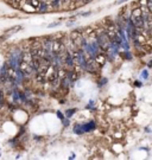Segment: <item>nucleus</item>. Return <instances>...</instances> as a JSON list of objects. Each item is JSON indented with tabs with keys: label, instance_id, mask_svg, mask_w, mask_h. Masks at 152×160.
<instances>
[{
	"label": "nucleus",
	"instance_id": "f257e3e1",
	"mask_svg": "<svg viewBox=\"0 0 152 160\" xmlns=\"http://www.w3.org/2000/svg\"><path fill=\"white\" fill-rule=\"evenodd\" d=\"M69 38L73 42V44L77 48H83L86 45V39H84V35L83 31L81 28H75L69 33Z\"/></svg>",
	"mask_w": 152,
	"mask_h": 160
},
{
	"label": "nucleus",
	"instance_id": "f03ea898",
	"mask_svg": "<svg viewBox=\"0 0 152 160\" xmlns=\"http://www.w3.org/2000/svg\"><path fill=\"white\" fill-rule=\"evenodd\" d=\"M18 70L20 71L21 75L24 76H30L32 75V73L35 71L34 68H32V64L29 63V62H25V60H19V65H18Z\"/></svg>",
	"mask_w": 152,
	"mask_h": 160
},
{
	"label": "nucleus",
	"instance_id": "7ed1b4c3",
	"mask_svg": "<svg viewBox=\"0 0 152 160\" xmlns=\"http://www.w3.org/2000/svg\"><path fill=\"white\" fill-rule=\"evenodd\" d=\"M99 69H100V65L98 64V62L95 60V58H93V57L87 58L84 70H87V71H88V73H90V74H95Z\"/></svg>",
	"mask_w": 152,
	"mask_h": 160
},
{
	"label": "nucleus",
	"instance_id": "20e7f679",
	"mask_svg": "<svg viewBox=\"0 0 152 160\" xmlns=\"http://www.w3.org/2000/svg\"><path fill=\"white\" fill-rule=\"evenodd\" d=\"M82 31H83L84 38L90 39V41L96 39V38H98V36H99V35H98V31L95 30V27H94V26H88V27L83 28Z\"/></svg>",
	"mask_w": 152,
	"mask_h": 160
},
{
	"label": "nucleus",
	"instance_id": "39448f33",
	"mask_svg": "<svg viewBox=\"0 0 152 160\" xmlns=\"http://www.w3.org/2000/svg\"><path fill=\"white\" fill-rule=\"evenodd\" d=\"M94 58H95V60L98 62V64H99L100 67H103L105 63L107 62V56H106L105 52H102V51H101V52H98Z\"/></svg>",
	"mask_w": 152,
	"mask_h": 160
},
{
	"label": "nucleus",
	"instance_id": "423d86ee",
	"mask_svg": "<svg viewBox=\"0 0 152 160\" xmlns=\"http://www.w3.org/2000/svg\"><path fill=\"white\" fill-rule=\"evenodd\" d=\"M6 74H7V77H9V81H11V82H14L16 80H17V74H16V70H14V68L12 67V65H10V67H6Z\"/></svg>",
	"mask_w": 152,
	"mask_h": 160
},
{
	"label": "nucleus",
	"instance_id": "0eeeda50",
	"mask_svg": "<svg viewBox=\"0 0 152 160\" xmlns=\"http://www.w3.org/2000/svg\"><path fill=\"white\" fill-rule=\"evenodd\" d=\"M35 81L38 83V84H44L46 82V76H45V73H42V71H37L36 73V77H35Z\"/></svg>",
	"mask_w": 152,
	"mask_h": 160
},
{
	"label": "nucleus",
	"instance_id": "6e6552de",
	"mask_svg": "<svg viewBox=\"0 0 152 160\" xmlns=\"http://www.w3.org/2000/svg\"><path fill=\"white\" fill-rule=\"evenodd\" d=\"M140 17H143V9L140 6L133 7L131 12V18H140Z\"/></svg>",
	"mask_w": 152,
	"mask_h": 160
},
{
	"label": "nucleus",
	"instance_id": "1a4fd4ad",
	"mask_svg": "<svg viewBox=\"0 0 152 160\" xmlns=\"http://www.w3.org/2000/svg\"><path fill=\"white\" fill-rule=\"evenodd\" d=\"M82 127H83V131H84V132H89V131H93L96 126H95V122H94V121H89L88 123L82 124Z\"/></svg>",
	"mask_w": 152,
	"mask_h": 160
},
{
	"label": "nucleus",
	"instance_id": "9d476101",
	"mask_svg": "<svg viewBox=\"0 0 152 160\" xmlns=\"http://www.w3.org/2000/svg\"><path fill=\"white\" fill-rule=\"evenodd\" d=\"M25 3H26L27 5H30L32 9L38 10V9H39V5H41V0H26Z\"/></svg>",
	"mask_w": 152,
	"mask_h": 160
},
{
	"label": "nucleus",
	"instance_id": "9b49d317",
	"mask_svg": "<svg viewBox=\"0 0 152 160\" xmlns=\"http://www.w3.org/2000/svg\"><path fill=\"white\" fill-rule=\"evenodd\" d=\"M102 24L105 25V27L107 28V27H114L115 26V24H114V21L112 20V18H109V17H106L103 20H102Z\"/></svg>",
	"mask_w": 152,
	"mask_h": 160
},
{
	"label": "nucleus",
	"instance_id": "f8f14e48",
	"mask_svg": "<svg viewBox=\"0 0 152 160\" xmlns=\"http://www.w3.org/2000/svg\"><path fill=\"white\" fill-rule=\"evenodd\" d=\"M74 132H75V134H82V133H84V131H83V127H81V124H76L75 127H74Z\"/></svg>",
	"mask_w": 152,
	"mask_h": 160
},
{
	"label": "nucleus",
	"instance_id": "ddd939ff",
	"mask_svg": "<svg viewBox=\"0 0 152 160\" xmlns=\"http://www.w3.org/2000/svg\"><path fill=\"white\" fill-rule=\"evenodd\" d=\"M21 28V26L20 25H18V26H14V27H12L11 28V31H9V32H6V35L9 36V35H11V33H13V32H18L19 30Z\"/></svg>",
	"mask_w": 152,
	"mask_h": 160
},
{
	"label": "nucleus",
	"instance_id": "4468645a",
	"mask_svg": "<svg viewBox=\"0 0 152 160\" xmlns=\"http://www.w3.org/2000/svg\"><path fill=\"white\" fill-rule=\"evenodd\" d=\"M75 113H76V109H75V108H73V109H68V110L66 112V114H67V116H68V117H71Z\"/></svg>",
	"mask_w": 152,
	"mask_h": 160
},
{
	"label": "nucleus",
	"instance_id": "2eb2a0df",
	"mask_svg": "<svg viewBox=\"0 0 152 160\" xmlns=\"http://www.w3.org/2000/svg\"><path fill=\"white\" fill-rule=\"evenodd\" d=\"M119 55L123 57V58H125V59H132V58H131V55H130L128 52H120Z\"/></svg>",
	"mask_w": 152,
	"mask_h": 160
},
{
	"label": "nucleus",
	"instance_id": "dca6fc26",
	"mask_svg": "<svg viewBox=\"0 0 152 160\" xmlns=\"http://www.w3.org/2000/svg\"><path fill=\"white\" fill-rule=\"evenodd\" d=\"M4 106H5V96L3 94V95H0V108L4 107Z\"/></svg>",
	"mask_w": 152,
	"mask_h": 160
},
{
	"label": "nucleus",
	"instance_id": "f3484780",
	"mask_svg": "<svg viewBox=\"0 0 152 160\" xmlns=\"http://www.w3.org/2000/svg\"><path fill=\"white\" fill-rule=\"evenodd\" d=\"M139 5H140V7H145V6H147V0H139Z\"/></svg>",
	"mask_w": 152,
	"mask_h": 160
},
{
	"label": "nucleus",
	"instance_id": "a211bd4d",
	"mask_svg": "<svg viewBox=\"0 0 152 160\" xmlns=\"http://www.w3.org/2000/svg\"><path fill=\"white\" fill-rule=\"evenodd\" d=\"M124 135H123V132H115L114 133V138H116V139H121Z\"/></svg>",
	"mask_w": 152,
	"mask_h": 160
},
{
	"label": "nucleus",
	"instance_id": "6ab92c4d",
	"mask_svg": "<svg viewBox=\"0 0 152 160\" xmlns=\"http://www.w3.org/2000/svg\"><path fill=\"white\" fill-rule=\"evenodd\" d=\"M141 76H143V78H145V80H146V78L148 77V73H147V70H144V71H143V74H141Z\"/></svg>",
	"mask_w": 152,
	"mask_h": 160
},
{
	"label": "nucleus",
	"instance_id": "aec40b11",
	"mask_svg": "<svg viewBox=\"0 0 152 160\" xmlns=\"http://www.w3.org/2000/svg\"><path fill=\"white\" fill-rule=\"evenodd\" d=\"M57 115H58V117H59L61 120H64V116H63V114L61 113V112H57Z\"/></svg>",
	"mask_w": 152,
	"mask_h": 160
},
{
	"label": "nucleus",
	"instance_id": "412c9836",
	"mask_svg": "<svg viewBox=\"0 0 152 160\" xmlns=\"http://www.w3.org/2000/svg\"><path fill=\"white\" fill-rule=\"evenodd\" d=\"M134 87H137V88L141 87V82H139V81H136V82H134Z\"/></svg>",
	"mask_w": 152,
	"mask_h": 160
},
{
	"label": "nucleus",
	"instance_id": "4be33fe9",
	"mask_svg": "<svg viewBox=\"0 0 152 160\" xmlns=\"http://www.w3.org/2000/svg\"><path fill=\"white\" fill-rule=\"evenodd\" d=\"M90 1H93V0H82V5H87V4H89Z\"/></svg>",
	"mask_w": 152,
	"mask_h": 160
},
{
	"label": "nucleus",
	"instance_id": "5701e85b",
	"mask_svg": "<svg viewBox=\"0 0 152 160\" xmlns=\"http://www.w3.org/2000/svg\"><path fill=\"white\" fill-rule=\"evenodd\" d=\"M105 83H107V80H106V78H103V80H102V81L99 83V85L101 87V85H102V84H105Z\"/></svg>",
	"mask_w": 152,
	"mask_h": 160
},
{
	"label": "nucleus",
	"instance_id": "b1692460",
	"mask_svg": "<svg viewBox=\"0 0 152 160\" xmlns=\"http://www.w3.org/2000/svg\"><path fill=\"white\" fill-rule=\"evenodd\" d=\"M59 23H54V24H50L49 25V27H54V26H56V25H58Z\"/></svg>",
	"mask_w": 152,
	"mask_h": 160
},
{
	"label": "nucleus",
	"instance_id": "393cba45",
	"mask_svg": "<svg viewBox=\"0 0 152 160\" xmlns=\"http://www.w3.org/2000/svg\"><path fill=\"white\" fill-rule=\"evenodd\" d=\"M125 1H127V0H119V1H118V4H124Z\"/></svg>",
	"mask_w": 152,
	"mask_h": 160
},
{
	"label": "nucleus",
	"instance_id": "a878e982",
	"mask_svg": "<svg viewBox=\"0 0 152 160\" xmlns=\"http://www.w3.org/2000/svg\"><path fill=\"white\" fill-rule=\"evenodd\" d=\"M3 94H4V92H3V91H1V90H0V95H3Z\"/></svg>",
	"mask_w": 152,
	"mask_h": 160
},
{
	"label": "nucleus",
	"instance_id": "bb28decb",
	"mask_svg": "<svg viewBox=\"0 0 152 160\" xmlns=\"http://www.w3.org/2000/svg\"><path fill=\"white\" fill-rule=\"evenodd\" d=\"M147 3H152V0H147Z\"/></svg>",
	"mask_w": 152,
	"mask_h": 160
}]
</instances>
